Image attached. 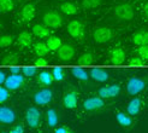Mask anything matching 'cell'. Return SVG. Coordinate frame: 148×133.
Masks as SVG:
<instances>
[{"label":"cell","mask_w":148,"mask_h":133,"mask_svg":"<svg viewBox=\"0 0 148 133\" xmlns=\"http://www.w3.org/2000/svg\"><path fill=\"white\" fill-rule=\"evenodd\" d=\"M42 22L46 27L57 29L59 27H62V24H63V16L56 11H48L43 15Z\"/></svg>","instance_id":"2"},{"label":"cell","mask_w":148,"mask_h":133,"mask_svg":"<svg viewBox=\"0 0 148 133\" xmlns=\"http://www.w3.org/2000/svg\"><path fill=\"white\" fill-rule=\"evenodd\" d=\"M142 10H143V15H145V17L148 19V1L143 5V7H142Z\"/></svg>","instance_id":"41"},{"label":"cell","mask_w":148,"mask_h":133,"mask_svg":"<svg viewBox=\"0 0 148 133\" xmlns=\"http://www.w3.org/2000/svg\"><path fill=\"white\" fill-rule=\"evenodd\" d=\"M66 29H68L69 35L75 39H81L84 35V27L81 21H77V19L71 21L68 24V27H66Z\"/></svg>","instance_id":"6"},{"label":"cell","mask_w":148,"mask_h":133,"mask_svg":"<svg viewBox=\"0 0 148 133\" xmlns=\"http://www.w3.org/2000/svg\"><path fill=\"white\" fill-rule=\"evenodd\" d=\"M23 132H24V130H23V127H22L21 125H18V126H16V127H13L10 131V133H23Z\"/></svg>","instance_id":"39"},{"label":"cell","mask_w":148,"mask_h":133,"mask_svg":"<svg viewBox=\"0 0 148 133\" xmlns=\"http://www.w3.org/2000/svg\"><path fill=\"white\" fill-rule=\"evenodd\" d=\"M116 119H117L118 123H119L121 126H123V127H129V126H131V123H132V119L125 113H117Z\"/></svg>","instance_id":"23"},{"label":"cell","mask_w":148,"mask_h":133,"mask_svg":"<svg viewBox=\"0 0 148 133\" xmlns=\"http://www.w3.org/2000/svg\"><path fill=\"white\" fill-rule=\"evenodd\" d=\"M62 1H63V0H62Z\"/></svg>","instance_id":"46"},{"label":"cell","mask_w":148,"mask_h":133,"mask_svg":"<svg viewBox=\"0 0 148 133\" xmlns=\"http://www.w3.org/2000/svg\"><path fill=\"white\" fill-rule=\"evenodd\" d=\"M7 76H5V73L4 71H0V84H5V81H6Z\"/></svg>","instance_id":"42"},{"label":"cell","mask_w":148,"mask_h":133,"mask_svg":"<svg viewBox=\"0 0 148 133\" xmlns=\"http://www.w3.org/2000/svg\"><path fill=\"white\" fill-rule=\"evenodd\" d=\"M137 53H138V56L141 57L143 61H148V45L140 46L137 48Z\"/></svg>","instance_id":"35"},{"label":"cell","mask_w":148,"mask_h":133,"mask_svg":"<svg viewBox=\"0 0 148 133\" xmlns=\"http://www.w3.org/2000/svg\"><path fill=\"white\" fill-rule=\"evenodd\" d=\"M73 56H75V48L70 44H63L62 47L58 50V57L59 60H62L64 62L71 61Z\"/></svg>","instance_id":"11"},{"label":"cell","mask_w":148,"mask_h":133,"mask_svg":"<svg viewBox=\"0 0 148 133\" xmlns=\"http://www.w3.org/2000/svg\"><path fill=\"white\" fill-rule=\"evenodd\" d=\"M124 61H125V52L123 48L118 47L111 52V62H112V64L121 65L124 63Z\"/></svg>","instance_id":"16"},{"label":"cell","mask_w":148,"mask_h":133,"mask_svg":"<svg viewBox=\"0 0 148 133\" xmlns=\"http://www.w3.org/2000/svg\"><path fill=\"white\" fill-rule=\"evenodd\" d=\"M39 82L41 84V85H45V86H48V85H51L52 82H53V80H54V78H53V74H52L51 71H47V70H43V71H41L40 74H39Z\"/></svg>","instance_id":"21"},{"label":"cell","mask_w":148,"mask_h":133,"mask_svg":"<svg viewBox=\"0 0 148 133\" xmlns=\"http://www.w3.org/2000/svg\"><path fill=\"white\" fill-rule=\"evenodd\" d=\"M77 100H78V93L77 91L72 90L69 91L68 93H65L63 98V104L66 109H75L77 107Z\"/></svg>","instance_id":"13"},{"label":"cell","mask_w":148,"mask_h":133,"mask_svg":"<svg viewBox=\"0 0 148 133\" xmlns=\"http://www.w3.org/2000/svg\"><path fill=\"white\" fill-rule=\"evenodd\" d=\"M60 11L65 15H75L78 11V7L72 3H63L60 5Z\"/></svg>","instance_id":"26"},{"label":"cell","mask_w":148,"mask_h":133,"mask_svg":"<svg viewBox=\"0 0 148 133\" xmlns=\"http://www.w3.org/2000/svg\"><path fill=\"white\" fill-rule=\"evenodd\" d=\"M10 98V90H7L5 86L0 87V103H5Z\"/></svg>","instance_id":"34"},{"label":"cell","mask_w":148,"mask_h":133,"mask_svg":"<svg viewBox=\"0 0 148 133\" xmlns=\"http://www.w3.org/2000/svg\"><path fill=\"white\" fill-rule=\"evenodd\" d=\"M16 120V114L9 107H1L0 108V122L3 125H10L13 123Z\"/></svg>","instance_id":"12"},{"label":"cell","mask_w":148,"mask_h":133,"mask_svg":"<svg viewBox=\"0 0 148 133\" xmlns=\"http://www.w3.org/2000/svg\"><path fill=\"white\" fill-rule=\"evenodd\" d=\"M33 34L38 38H48L49 29L45 24H35L33 27Z\"/></svg>","instance_id":"20"},{"label":"cell","mask_w":148,"mask_h":133,"mask_svg":"<svg viewBox=\"0 0 148 133\" xmlns=\"http://www.w3.org/2000/svg\"><path fill=\"white\" fill-rule=\"evenodd\" d=\"M46 44H47V46L51 51H58L63 45L60 38H58V36H49V38H47Z\"/></svg>","instance_id":"22"},{"label":"cell","mask_w":148,"mask_h":133,"mask_svg":"<svg viewBox=\"0 0 148 133\" xmlns=\"http://www.w3.org/2000/svg\"><path fill=\"white\" fill-rule=\"evenodd\" d=\"M34 51L39 57H43V56H46L51 50L48 48L47 44H45V42H36V44H34Z\"/></svg>","instance_id":"25"},{"label":"cell","mask_w":148,"mask_h":133,"mask_svg":"<svg viewBox=\"0 0 148 133\" xmlns=\"http://www.w3.org/2000/svg\"><path fill=\"white\" fill-rule=\"evenodd\" d=\"M145 61L142 60L141 57H135V58H131L129 61V64L130 65H143Z\"/></svg>","instance_id":"37"},{"label":"cell","mask_w":148,"mask_h":133,"mask_svg":"<svg viewBox=\"0 0 148 133\" xmlns=\"http://www.w3.org/2000/svg\"><path fill=\"white\" fill-rule=\"evenodd\" d=\"M113 13H114V16L118 19H121V21H130L135 16L134 7H132L130 4H128V3H123V4L116 5L114 10H113Z\"/></svg>","instance_id":"1"},{"label":"cell","mask_w":148,"mask_h":133,"mask_svg":"<svg viewBox=\"0 0 148 133\" xmlns=\"http://www.w3.org/2000/svg\"><path fill=\"white\" fill-rule=\"evenodd\" d=\"M10 71H11V74H19V68L18 66H11L10 68Z\"/></svg>","instance_id":"43"},{"label":"cell","mask_w":148,"mask_h":133,"mask_svg":"<svg viewBox=\"0 0 148 133\" xmlns=\"http://www.w3.org/2000/svg\"><path fill=\"white\" fill-rule=\"evenodd\" d=\"M46 119H47V125L49 127H56L58 123V114L54 109H48L46 112Z\"/></svg>","instance_id":"24"},{"label":"cell","mask_w":148,"mask_h":133,"mask_svg":"<svg viewBox=\"0 0 148 133\" xmlns=\"http://www.w3.org/2000/svg\"><path fill=\"white\" fill-rule=\"evenodd\" d=\"M12 41H13L12 35H10V34H5V35H3L1 38H0V47H3V48L9 47L11 44H12Z\"/></svg>","instance_id":"32"},{"label":"cell","mask_w":148,"mask_h":133,"mask_svg":"<svg viewBox=\"0 0 148 133\" xmlns=\"http://www.w3.org/2000/svg\"><path fill=\"white\" fill-rule=\"evenodd\" d=\"M40 120H41V113H40V110L38 108L30 107V108L27 109V112H25V121H27L29 127L36 128L39 126Z\"/></svg>","instance_id":"4"},{"label":"cell","mask_w":148,"mask_h":133,"mask_svg":"<svg viewBox=\"0 0 148 133\" xmlns=\"http://www.w3.org/2000/svg\"><path fill=\"white\" fill-rule=\"evenodd\" d=\"M3 133H6V132H3Z\"/></svg>","instance_id":"44"},{"label":"cell","mask_w":148,"mask_h":133,"mask_svg":"<svg viewBox=\"0 0 148 133\" xmlns=\"http://www.w3.org/2000/svg\"><path fill=\"white\" fill-rule=\"evenodd\" d=\"M94 62V56L90 52H86L83 55H81L78 58V64L79 65H90Z\"/></svg>","instance_id":"28"},{"label":"cell","mask_w":148,"mask_h":133,"mask_svg":"<svg viewBox=\"0 0 148 133\" xmlns=\"http://www.w3.org/2000/svg\"><path fill=\"white\" fill-rule=\"evenodd\" d=\"M71 73L76 79L82 80V81H86V80H88V78H89V75L87 74V71L84 69H82V68H72Z\"/></svg>","instance_id":"30"},{"label":"cell","mask_w":148,"mask_h":133,"mask_svg":"<svg viewBox=\"0 0 148 133\" xmlns=\"http://www.w3.org/2000/svg\"><path fill=\"white\" fill-rule=\"evenodd\" d=\"M143 1H145V0H143Z\"/></svg>","instance_id":"45"},{"label":"cell","mask_w":148,"mask_h":133,"mask_svg":"<svg viewBox=\"0 0 148 133\" xmlns=\"http://www.w3.org/2000/svg\"><path fill=\"white\" fill-rule=\"evenodd\" d=\"M145 87H146L145 80L136 78V76L130 78L128 80V82H127V91L131 96H136L138 93H141L145 90Z\"/></svg>","instance_id":"3"},{"label":"cell","mask_w":148,"mask_h":133,"mask_svg":"<svg viewBox=\"0 0 148 133\" xmlns=\"http://www.w3.org/2000/svg\"><path fill=\"white\" fill-rule=\"evenodd\" d=\"M17 41H18V45H21L24 48H28L33 45V36L29 32H22L18 35Z\"/></svg>","instance_id":"18"},{"label":"cell","mask_w":148,"mask_h":133,"mask_svg":"<svg viewBox=\"0 0 148 133\" xmlns=\"http://www.w3.org/2000/svg\"><path fill=\"white\" fill-rule=\"evenodd\" d=\"M112 39V30L107 27H98L93 32V40L98 44H105Z\"/></svg>","instance_id":"5"},{"label":"cell","mask_w":148,"mask_h":133,"mask_svg":"<svg viewBox=\"0 0 148 133\" xmlns=\"http://www.w3.org/2000/svg\"><path fill=\"white\" fill-rule=\"evenodd\" d=\"M140 109H141V99L135 97L132 98L129 104L127 107V110H128V114L129 115H137L140 113Z\"/></svg>","instance_id":"19"},{"label":"cell","mask_w":148,"mask_h":133,"mask_svg":"<svg viewBox=\"0 0 148 133\" xmlns=\"http://www.w3.org/2000/svg\"><path fill=\"white\" fill-rule=\"evenodd\" d=\"M105 105V102L101 97H89L83 102V108L87 112H97Z\"/></svg>","instance_id":"9"},{"label":"cell","mask_w":148,"mask_h":133,"mask_svg":"<svg viewBox=\"0 0 148 133\" xmlns=\"http://www.w3.org/2000/svg\"><path fill=\"white\" fill-rule=\"evenodd\" d=\"M24 84V76H22L21 74H11L10 76H7L4 86L10 91L18 90V88Z\"/></svg>","instance_id":"7"},{"label":"cell","mask_w":148,"mask_h":133,"mask_svg":"<svg viewBox=\"0 0 148 133\" xmlns=\"http://www.w3.org/2000/svg\"><path fill=\"white\" fill-rule=\"evenodd\" d=\"M22 71H23V75L28 76V78H32L36 74V69L34 66H24V68L22 69Z\"/></svg>","instance_id":"36"},{"label":"cell","mask_w":148,"mask_h":133,"mask_svg":"<svg viewBox=\"0 0 148 133\" xmlns=\"http://www.w3.org/2000/svg\"><path fill=\"white\" fill-rule=\"evenodd\" d=\"M52 74H53V78L56 81H63L64 80V70L63 68H60V66H56V68L53 69V71H52Z\"/></svg>","instance_id":"33"},{"label":"cell","mask_w":148,"mask_h":133,"mask_svg":"<svg viewBox=\"0 0 148 133\" xmlns=\"http://www.w3.org/2000/svg\"><path fill=\"white\" fill-rule=\"evenodd\" d=\"M119 93H121V86L118 84H113L110 86L101 87L99 90V97H101L102 99H110L117 97Z\"/></svg>","instance_id":"8"},{"label":"cell","mask_w":148,"mask_h":133,"mask_svg":"<svg viewBox=\"0 0 148 133\" xmlns=\"http://www.w3.org/2000/svg\"><path fill=\"white\" fill-rule=\"evenodd\" d=\"M54 133H70V131L68 128H65V127H58L54 131Z\"/></svg>","instance_id":"40"},{"label":"cell","mask_w":148,"mask_h":133,"mask_svg":"<svg viewBox=\"0 0 148 133\" xmlns=\"http://www.w3.org/2000/svg\"><path fill=\"white\" fill-rule=\"evenodd\" d=\"M47 64H48V62L43 57H39L38 60L35 61V65H38V66H43V65H47Z\"/></svg>","instance_id":"38"},{"label":"cell","mask_w":148,"mask_h":133,"mask_svg":"<svg viewBox=\"0 0 148 133\" xmlns=\"http://www.w3.org/2000/svg\"><path fill=\"white\" fill-rule=\"evenodd\" d=\"M35 13H36L35 6L33 4H25L21 10V18L23 22H30L34 19Z\"/></svg>","instance_id":"14"},{"label":"cell","mask_w":148,"mask_h":133,"mask_svg":"<svg viewBox=\"0 0 148 133\" xmlns=\"http://www.w3.org/2000/svg\"><path fill=\"white\" fill-rule=\"evenodd\" d=\"M131 40L137 46L148 45V30H140L134 33L131 36Z\"/></svg>","instance_id":"15"},{"label":"cell","mask_w":148,"mask_h":133,"mask_svg":"<svg viewBox=\"0 0 148 133\" xmlns=\"http://www.w3.org/2000/svg\"><path fill=\"white\" fill-rule=\"evenodd\" d=\"M14 9V1L13 0H0V11L3 13L10 12Z\"/></svg>","instance_id":"27"},{"label":"cell","mask_w":148,"mask_h":133,"mask_svg":"<svg viewBox=\"0 0 148 133\" xmlns=\"http://www.w3.org/2000/svg\"><path fill=\"white\" fill-rule=\"evenodd\" d=\"M90 78L98 82H106L108 80V73L100 68H94L90 70Z\"/></svg>","instance_id":"17"},{"label":"cell","mask_w":148,"mask_h":133,"mask_svg":"<svg viewBox=\"0 0 148 133\" xmlns=\"http://www.w3.org/2000/svg\"><path fill=\"white\" fill-rule=\"evenodd\" d=\"M52 97H53V93H52L49 88H42V90L35 92L34 102L38 105H46L52 100Z\"/></svg>","instance_id":"10"},{"label":"cell","mask_w":148,"mask_h":133,"mask_svg":"<svg viewBox=\"0 0 148 133\" xmlns=\"http://www.w3.org/2000/svg\"><path fill=\"white\" fill-rule=\"evenodd\" d=\"M18 62V56L17 53H9V55H6L4 57V60H3V64L4 65H16Z\"/></svg>","instance_id":"31"},{"label":"cell","mask_w":148,"mask_h":133,"mask_svg":"<svg viewBox=\"0 0 148 133\" xmlns=\"http://www.w3.org/2000/svg\"><path fill=\"white\" fill-rule=\"evenodd\" d=\"M101 4V0H82L81 1V6L84 10H92L98 7Z\"/></svg>","instance_id":"29"}]
</instances>
